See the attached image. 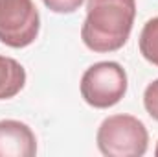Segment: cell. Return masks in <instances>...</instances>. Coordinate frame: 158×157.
<instances>
[{
    "label": "cell",
    "mask_w": 158,
    "mask_h": 157,
    "mask_svg": "<svg viewBox=\"0 0 158 157\" xmlns=\"http://www.w3.org/2000/svg\"><path fill=\"white\" fill-rule=\"evenodd\" d=\"M136 0H88L81 39L92 52H116L132 32Z\"/></svg>",
    "instance_id": "cell-1"
},
{
    "label": "cell",
    "mask_w": 158,
    "mask_h": 157,
    "mask_svg": "<svg viewBox=\"0 0 158 157\" xmlns=\"http://www.w3.org/2000/svg\"><path fill=\"white\" fill-rule=\"evenodd\" d=\"M96 142L107 157H142L149 146V133L132 115H112L98 128Z\"/></svg>",
    "instance_id": "cell-2"
},
{
    "label": "cell",
    "mask_w": 158,
    "mask_h": 157,
    "mask_svg": "<svg viewBox=\"0 0 158 157\" xmlns=\"http://www.w3.org/2000/svg\"><path fill=\"white\" fill-rule=\"evenodd\" d=\"M127 72L116 61H99L88 67L81 78V96L96 109H109L127 92Z\"/></svg>",
    "instance_id": "cell-3"
},
{
    "label": "cell",
    "mask_w": 158,
    "mask_h": 157,
    "mask_svg": "<svg viewBox=\"0 0 158 157\" xmlns=\"http://www.w3.org/2000/svg\"><path fill=\"white\" fill-rule=\"evenodd\" d=\"M40 17L33 0H0V43L26 48L37 39Z\"/></svg>",
    "instance_id": "cell-4"
},
{
    "label": "cell",
    "mask_w": 158,
    "mask_h": 157,
    "mask_svg": "<svg viewBox=\"0 0 158 157\" xmlns=\"http://www.w3.org/2000/svg\"><path fill=\"white\" fill-rule=\"evenodd\" d=\"M37 139L31 128L20 120H0V157H33Z\"/></svg>",
    "instance_id": "cell-5"
},
{
    "label": "cell",
    "mask_w": 158,
    "mask_h": 157,
    "mask_svg": "<svg viewBox=\"0 0 158 157\" xmlns=\"http://www.w3.org/2000/svg\"><path fill=\"white\" fill-rule=\"evenodd\" d=\"M26 83L24 67L7 56H0V100H9L17 96Z\"/></svg>",
    "instance_id": "cell-6"
},
{
    "label": "cell",
    "mask_w": 158,
    "mask_h": 157,
    "mask_svg": "<svg viewBox=\"0 0 158 157\" xmlns=\"http://www.w3.org/2000/svg\"><path fill=\"white\" fill-rule=\"evenodd\" d=\"M138 44H140L142 56L149 63H153L155 67H158V17L147 20L143 24Z\"/></svg>",
    "instance_id": "cell-7"
},
{
    "label": "cell",
    "mask_w": 158,
    "mask_h": 157,
    "mask_svg": "<svg viewBox=\"0 0 158 157\" xmlns=\"http://www.w3.org/2000/svg\"><path fill=\"white\" fill-rule=\"evenodd\" d=\"M143 107L151 117L158 120V79L151 81L143 92Z\"/></svg>",
    "instance_id": "cell-8"
},
{
    "label": "cell",
    "mask_w": 158,
    "mask_h": 157,
    "mask_svg": "<svg viewBox=\"0 0 158 157\" xmlns=\"http://www.w3.org/2000/svg\"><path fill=\"white\" fill-rule=\"evenodd\" d=\"M44 6L53 13H74L85 0H42Z\"/></svg>",
    "instance_id": "cell-9"
},
{
    "label": "cell",
    "mask_w": 158,
    "mask_h": 157,
    "mask_svg": "<svg viewBox=\"0 0 158 157\" xmlns=\"http://www.w3.org/2000/svg\"><path fill=\"white\" fill-rule=\"evenodd\" d=\"M155 155L158 157V144H156V150H155Z\"/></svg>",
    "instance_id": "cell-10"
}]
</instances>
